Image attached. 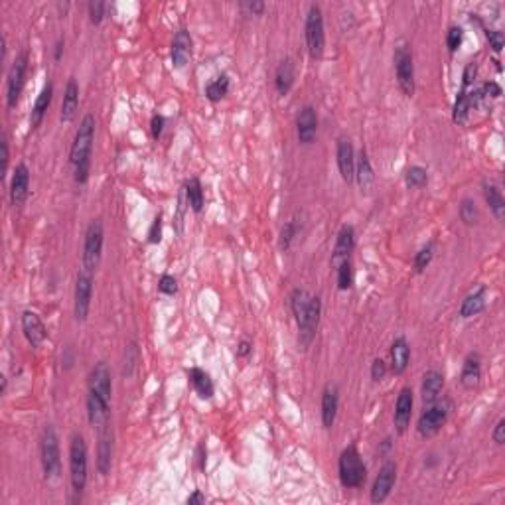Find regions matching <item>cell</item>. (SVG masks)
I'll use <instances>...</instances> for the list:
<instances>
[{
    "label": "cell",
    "mask_w": 505,
    "mask_h": 505,
    "mask_svg": "<svg viewBox=\"0 0 505 505\" xmlns=\"http://www.w3.org/2000/svg\"><path fill=\"white\" fill-rule=\"evenodd\" d=\"M95 141V117L85 115L79 123V129L75 132V139L71 144L70 162L73 166V180L81 186L89 180L91 172V153Z\"/></svg>",
    "instance_id": "obj_1"
},
{
    "label": "cell",
    "mask_w": 505,
    "mask_h": 505,
    "mask_svg": "<svg viewBox=\"0 0 505 505\" xmlns=\"http://www.w3.org/2000/svg\"><path fill=\"white\" fill-rule=\"evenodd\" d=\"M87 442L81 433H73L70 442V480L75 494H83L87 485Z\"/></svg>",
    "instance_id": "obj_2"
},
{
    "label": "cell",
    "mask_w": 505,
    "mask_h": 505,
    "mask_svg": "<svg viewBox=\"0 0 505 505\" xmlns=\"http://www.w3.org/2000/svg\"><path fill=\"white\" fill-rule=\"evenodd\" d=\"M338 472H340V482L343 488L357 490V488L364 485L365 480H367V468H365L364 460L359 456L357 448L348 446L345 450H341Z\"/></svg>",
    "instance_id": "obj_3"
},
{
    "label": "cell",
    "mask_w": 505,
    "mask_h": 505,
    "mask_svg": "<svg viewBox=\"0 0 505 505\" xmlns=\"http://www.w3.org/2000/svg\"><path fill=\"white\" fill-rule=\"evenodd\" d=\"M103 241H105V227L103 219L97 217L87 225L85 231V241H83V270L93 274L103 255Z\"/></svg>",
    "instance_id": "obj_4"
},
{
    "label": "cell",
    "mask_w": 505,
    "mask_h": 505,
    "mask_svg": "<svg viewBox=\"0 0 505 505\" xmlns=\"http://www.w3.org/2000/svg\"><path fill=\"white\" fill-rule=\"evenodd\" d=\"M304 38L308 54L312 59H320L324 56V47H326V34H324V16L322 8L318 4H310L308 14H306L304 24Z\"/></svg>",
    "instance_id": "obj_5"
},
{
    "label": "cell",
    "mask_w": 505,
    "mask_h": 505,
    "mask_svg": "<svg viewBox=\"0 0 505 505\" xmlns=\"http://www.w3.org/2000/svg\"><path fill=\"white\" fill-rule=\"evenodd\" d=\"M40 460H42V468L46 474L47 480L58 478L61 470V460H59V440L58 433L52 424H46L42 436H40Z\"/></svg>",
    "instance_id": "obj_6"
},
{
    "label": "cell",
    "mask_w": 505,
    "mask_h": 505,
    "mask_svg": "<svg viewBox=\"0 0 505 505\" xmlns=\"http://www.w3.org/2000/svg\"><path fill=\"white\" fill-rule=\"evenodd\" d=\"M448 414H450V403L446 401H436L430 405H424V411L421 412L419 423H417L419 435L424 438L436 435L446 424Z\"/></svg>",
    "instance_id": "obj_7"
},
{
    "label": "cell",
    "mask_w": 505,
    "mask_h": 505,
    "mask_svg": "<svg viewBox=\"0 0 505 505\" xmlns=\"http://www.w3.org/2000/svg\"><path fill=\"white\" fill-rule=\"evenodd\" d=\"M393 61H395V75H397L401 91L407 97H412L414 95V61H412V54L407 44H399L395 47Z\"/></svg>",
    "instance_id": "obj_8"
},
{
    "label": "cell",
    "mask_w": 505,
    "mask_h": 505,
    "mask_svg": "<svg viewBox=\"0 0 505 505\" xmlns=\"http://www.w3.org/2000/svg\"><path fill=\"white\" fill-rule=\"evenodd\" d=\"M26 71H28V54L20 52L12 61L8 75H6V107L8 109H14L20 101L24 83H26Z\"/></svg>",
    "instance_id": "obj_9"
},
{
    "label": "cell",
    "mask_w": 505,
    "mask_h": 505,
    "mask_svg": "<svg viewBox=\"0 0 505 505\" xmlns=\"http://www.w3.org/2000/svg\"><path fill=\"white\" fill-rule=\"evenodd\" d=\"M91 296H93V274L81 270L75 281V296H73V314L77 322H85L89 316Z\"/></svg>",
    "instance_id": "obj_10"
},
{
    "label": "cell",
    "mask_w": 505,
    "mask_h": 505,
    "mask_svg": "<svg viewBox=\"0 0 505 505\" xmlns=\"http://www.w3.org/2000/svg\"><path fill=\"white\" fill-rule=\"evenodd\" d=\"M320 314H322V298L320 296H312L310 304L306 308L304 316L296 324L298 326V341H300L302 350H306L316 338L318 326H320Z\"/></svg>",
    "instance_id": "obj_11"
},
{
    "label": "cell",
    "mask_w": 505,
    "mask_h": 505,
    "mask_svg": "<svg viewBox=\"0 0 505 505\" xmlns=\"http://www.w3.org/2000/svg\"><path fill=\"white\" fill-rule=\"evenodd\" d=\"M395 482H397V464L393 460H389L377 474L373 488H371V502L383 504L391 494V490L395 488Z\"/></svg>",
    "instance_id": "obj_12"
},
{
    "label": "cell",
    "mask_w": 505,
    "mask_h": 505,
    "mask_svg": "<svg viewBox=\"0 0 505 505\" xmlns=\"http://www.w3.org/2000/svg\"><path fill=\"white\" fill-rule=\"evenodd\" d=\"M89 393L97 395L99 399L111 405V393H113V379H111V369L105 362H99L93 365L89 373Z\"/></svg>",
    "instance_id": "obj_13"
},
{
    "label": "cell",
    "mask_w": 505,
    "mask_h": 505,
    "mask_svg": "<svg viewBox=\"0 0 505 505\" xmlns=\"http://www.w3.org/2000/svg\"><path fill=\"white\" fill-rule=\"evenodd\" d=\"M318 134V115L316 109L310 105H306L300 109L298 117H296V137H298V142L304 144V146H310L312 142L316 141Z\"/></svg>",
    "instance_id": "obj_14"
},
{
    "label": "cell",
    "mask_w": 505,
    "mask_h": 505,
    "mask_svg": "<svg viewBox=\"0 0 505 505\" xmlns=\"http://www.w3.org/2000/svg\"><path fill=\"white\" fill-rule=\"evenodd\" d=\"M192 52H194V42L192 36L186 28H180L174 40H172V49H170V58H172V65L176 70H184L192 59Z\"/></svg>",
    "instance_id": "obj_15"
},
{
    "label": "cell",
    "mask_w": 505,
    "mask_h": 505,
    "mask_svg": "<svg viewBox=\"0 0 505 505\" xmlns=\"http://www.w3.org/2000/svg\"><path fill=\"white\" fill-rule=\"evenodd\" d=\"M336 160H338V168H340L341 180L343 182H353L355 178V153H353L352 141L340 137L338 144H336Z\"/></svg>",
    "instance_id": "obj_16"
},
{
    "label": "cell",
    "mask_w": 505,
    "mask_h": 505,
    "mask_svg": "<svg viewBox=\"0 0 505 505\" xmlns=\"http://www.w3.org/2000/svg\"><path fill=\"white\" fill-rule=\"evenodd\" d=\"M20 322H22L24 338L28 340V343L32 348H40L47 338V329L44 326V322H42V318L38 316L36 312H32V310H24Z\"/></svg>",
    "instance_id": "obj_17"
},
{
    "label": "cell",
    "mask_w": 505,
    "mask_h": 505,
    "mask_svg": "<svg viewBox=\"0 0 505 505\" xmlns=\"http://www.w3.org/2000/svg\"><path fill=\"white\" fill-rule=\"evenodd\" d=\"M412 405H414L412 389L403 387L399 391L397 403H395V428H397L399 435H405L407 428H409V424H411Z\"/></svg>",
    "instance_id": "obj_18"
},
{
    "label": "cell",
    "mask_w": 505,
    "mask_h": 505,
    "mask_svg": "<svg viewBox=\"0 0 505 505\" xmlns=\"http://www.w3.org/2000/svg\"><path fill=\"white\" fill-rule=\"evenodd\" d=\"M113 466V430L107 424L99 428V444H97V470L101 476H109Z\"/></svg>",
    "instance_id": "obj_19"
},
{
    "label": "cell",
    "mask_w": 505,
    "mask_h": 505,
    "mask_svg": "<svg viewBox=\"0 0 505 505\" xmlns=\"http://www.w3.org/2000/svg\"><path fill=\"white\" fill-rule=\"evenodd\" d=\"M28 189H30V170L24 162H20L14 168L10 182V203L14 208H20L28 200Z\"/></svg>",
    "instance_id": "obj_20"
},
{
    "label": "cell",
    "mask_w": 505,
    "mask_h": 505,
    "mask_svg": "<svg viewBox=\"0 0 505 505\" xmlns=\"http://www.w3.org/2000/svg\"><path fill=\"white\" fill-rule=\"evenodd\" d=\"M353 247H355V229L352 225H343L338 231V237H336V247L332 253V265L340 267L343 261H350Z\"/></svg>",
    "instance_id": "obj_21"
},
{
    "label": "cell",
    "mask_w": 505,
    "mask_h": 505,
    "mask_svg": "<svg viewBox=\"0 0 505 505\" xmlns=\"http://www.w3.org/2000/svg\"><path fill=\"white\" fill-rule=\"evenodd\" d=\"M322 424L324 428H332L338 417V409H340V393L336 385H326L324 393H322Z\"/></svg>",
    "instance_id": "obj_22"
},
{
    "label": "cell",
    "mask_w": 505,
    "mask_h": 505,
    "mask_svg": "<svg viewBox=\"0 0 505 505\" xmlns=\"http://www.w3.org/2000/svg\"><path fill=\"white\" fill-rule=\"evenodd\" d=\"M353 180H357V186L365 194H369L373 184H375V172H373L371 160H369V156L364 148L359 150L357 158H355V178Z\"/></svg>",
    "instance_id": "obj_23"
},
{
    "label": "cell",
    "mask_w": 505,
    "mask_h": 505,
    "mask_svg": "<svg viewBox=\"0 0 505 505\" xmlns=\"http://www.w3.org/2000/svg\"><path fill=\"white\" fill-rule=\"evenodd\" d=\"M480 379H482V357L480 353H468L462 365L460 383L464 389H476L480 385Z\"/></svg>",
    "instance_id": "obj_24"
},
{
    "label": "cell",
    "mask_w": 505,
    "mask_h": 505,
    "mask_svg": "<svg viewBox=\"0 0 505 505\" xmlns=\"http://www.w3.org/2000/svg\"><path fill=\"white\" fill-rule=\"evenodd\" d=\"M409 359H411V348L407 338H395L393 345H391V371L395 375H403L409 367Z\"/></svg>",
    "instance_id": "obj_25"
},
{
    "label": "cell",
    "mask_w": 505,
    "mask_h": 505,
    "mask_svg": "<svg viewBox=\"0 0 505 505\" xmlns=\"http://www.w3.org/2000/svg\"><path fill=\"white\" fill-rule=\"evenodd\" d=\"M77 109H79V85L73 77H70L61 101V115H59L61 123H71L77 115Z\"/></svg>",
    "instance_id": "obj_26"
},
{
    "label": "cell",
    "mask_w": 505,
    "mask_h": 505,
    "mask_svg": "<svg viewBox=\"0 0 505 505\" xmlns=\"http://www.w3.org/2000/svg\"><path fill=\"white\" fill-rule=\"evenodd\" d=\"M52 99H54V85L52 81H47L44 85V89L40 91L38 99H36L34 107H32V113H30V127L38 129L42 125V121L46 117L47 109L52 105Z\"/></svg>",
    "instance_id": "obj_27"
},
{
    "label": "cell",
    "mask_w": 505,
    "mask_h": 505,
    "mask_svg": "<svg viewBox=\"0 0 505 505\" xmlns=\"http://www.w3.org/2000/svg\"><path fill=\"white\" fill-rule=\"evenodd\" d=\"M444 389V375L436 369L426 371L423 377V403L430 405L440 399V393Z\"/></svg>",
    "instance_id": "obj_28"
},
{
    "label": "cell",
    "mask_w": 505,
    "mask_h": 505,
    "mask_svg": "<svg viewBox=\"0 0 505 505\" xmlns=\"http://www.w3.org/2000/svg\"><path fill=\"white\" fill-rule=\"evenodd\" d=\"M485 294H488V288L485 286H478L476 290H472L464 300H462V306H460V318L468 320L472 316H478L485 308Z\"/></svg>",
    "instance_id": "obj_29"
},
{
    "label": "cell",
    "mask_w": 505,
    "mask_h": 505,
    "mask_svg": "<svg viewBox=\"0 0 505 505\" xmlns=\"http://www.w3.org/2000/svg\"><path fill=\"white\" fill-rule=\"evenodd\" d=\"M87 417H89V423L93 424V428L107 426L109 424V403L99 399L93 393H89L87 395Z\"/></svg>",
    "instance_id": "obj_30"
},
{
    "label": "cell",
    "mask_w": 505,
    "mask_h": 505,
    "mask_svg": "<svg viewBox=\"0 0 505 505\" xmlns=\"http://www.w3.org/2000/svg\"><path fill=\"white\" fill-rule=\"evenodd\" d=\"M188 379L194 391L200 395L201 399H212L215 389H213V381L208 371H203L200 367H192V369H188Z\"/></svg>",
    "instance_id": "obj_31"
},
{
    "label": "cell",
    "mask_w": 505,
    "mask_h": 505,
    "mask_svg": "<svg viewBox=\"0 0 505 505\" xmlns=\"http://www.w3.org/2000/svg\"><path fill=\"white\" fill-rule=\"evenodd\" d=\"M294 83V63L293 59L286 58L282 59L279 63V68L274 71V87H277V93L279 95H288V91L293 89Z\"/></svg>",
    "instance_id": "obj_32"
},
{
    "label": "cell",
    "mask_w": 505,
    "mask_h": 505,
    "mask_svg": "<svg viewBox=\"0 0 505 505\" xmlns=\"http://www.w3.org/2000/svg\"><path fill=\"white\" fill-rule=\"evenodd\" d=\"M483 198H485L490 210L495 215V219L502 222L505 217V200L502 189L497 188L495 184H492V182H483Z\"/></svg>",
    "instance_id": "obj_33"
},
{
    "label": "cell",
    "mask_w": 505,
    "mask_h": 505,
    "mask_svg": "<svg viewBox=\"0 0 505 505\" xmlns=\"http://www.w3.org/2000/svg\"><path fill=\"white\" fill-rule=\"evenodd\" d=\"M186 198H188L189 208L196 213H201L205 198H203V188H201V182L198 178H189L186 182Z\"/></svg>",
    "instance_id": "obj_34"
},
{
    "label": "cell",
    "mask_w": 505,
    "mask_h": 505,
    "mask_svg": "<svg viewBox=\"0 0 505 505\" xmlns=\"http://www.w3.org/2000/svg\"><path fill=\"white\" fill-rule=\"evenodd\" d=\"M310 298L312 296H310V293L306 288H294L293 294H290V310H293L296 324L304 316L306 308L310 304Z\"/></svg>",
    "instance_id": "obj_35"
},
{
    "label": "cell",
    "mask_w": 505,
    "mask_h": 505,
    "mask_svg": "<svg viewBox=\"0 0 505 505\" xmlns=\"http://www.w3.org/2000/svg\"><path fill=\"white\" fill-rule=\"evenodd\" d=\"M229 87H231L229 77H227V75H219V77H215L213 81L208 83V87H205V97H208L212 103H217V101H222L225 95L229 93Z\"/></svg>",
    "instance_id": "obj_36"
},
{
    "label": "cell",
    "mask_w": 505,
    "mask_h": 505,
    "mask_svg": "<svg viewBox=\"0 0 505 505\" xmlns=\"http://www.w3.org/2000/svg\"><path fill=\"white\" fill-rule=\"evenodd\" d=\"M470 91V89H468ZM468 91L466 89H460L458 97H456V103H454V113H452V118L456 125H466L468 121V115H470V99H468Z\"/></svg>",
    "instance_id": "obj_37"
},
{
    "label": "cell",
    "mask_w": 505,
    "mask_h": 505,
    "mask_svg": "<svg viewBox=\"0 0 505 505\" xmlns=\"http://www.w3.org/2000/svg\"><path fill=\"white\" fill-rule=\"evenodd\" d=\"M298 231H300V227H298L296 219H290V222H286V224L282 225L281 237H279V247H281V251H284V253L290 251L294 239L298 235Z\"/></svg>",
    "instance_id": "obj_38"
},
{
    "label": "cell",
    "mask_w": 505,
    "mask_h": 505,
    "mask_svg": "<svg viewBox=\"0 0 505 505\" xmlns=\"http://www.w3.org/2000/svg\"><path fill=\"white\" fill-rule=\"evenodd\" d=\"M428 182V172L424 170L423 166H411L405 174V184L409 188H423Z\"/></svg>",
    "instance_id": "obj_39"
},
{
    "label": "cell",
    "mask_w": 505,
    "mask_h": 505,
    "mask_svg": "<svg viewBox=\"0 0 505 505\" xmlns=\"http://www.w3.org/2000/svg\"><path fill=\"white\" fill-rule=\"evenodd\" d=\"M433 257H435V243H426V245L414 255V263H412L414 272H423V270L430 265Z\"/></svg>",
    "instance_id": "obj_40"
},
{
    "label": "cell",
    "mask_w": 505,
    "mask_h": 505,
    "mask_svg": "<svg viewBox=\"0 0 505 505\" xmlns=\"http://www.w3.org/2000/svg\"><path fill=\"white\" fill-rule=\"evenodd\" d=\"M458 213H460V219H462L466 225H474L478 222V217H480L478 208H476V201L470 200V198H464V200H462Z\"/></svg>",
    "instance_id": "obj_41"
},
{
    "label": "cell",
    "mask_w": 505,
    "mask_h": 505,
    "mask_svg": "<svg viewBox=\"0 0 505 505\" xmlns=\"http://www.w3.org/2000/svg\"><path fill=\"white\" fill-rule=\"evenodd\" d=\"M338 270V288L340 290H350L353 286V265L352 261H343Z\"/></svg>",
    "instance_id": "obj_42"
},
{
    "label": "cell",
    "mask_w": 505,
    "mask_h": 505,
    "mask_svg": "<svg viewBox=\"0 0 505 505\" xmlns=\"http://www.w3.org/2000/svg\"><path fill=\"white\" fill-rule=\"evenodd\" d=\"M464 42V30L460 26H450L446 32V46L450 54H456Z\"/></svg>",
    "instance_id": "obj_43"
},
{
    "label": "cell",
    "mask_w": 505,
    "mask_h": 505,
    "mask_svg": "<svg viewBox=\"0 0 505 505\" xmlns=\"http://www.w3.org/2000/svg\"><path fill=\"white\" fill-rule=\"evenodd\" d=\"M137 364H139V348H137L134 341H130L129 345H127V352H125V369H123V373L127 377L132 375Z\"/></svg>",
    "instance_id": "obj_44"
},
{
    "label": "cell",
    "mask_w": 505,
    "mask_h": 505,
    "mask_svg": "<svg viewBox=\"0 0 505 505\" xmlns=\"http://www.w3.org/2000/svg\"><path fill=\"white\" fill-rule=\"evenodd\" d=\"M87 10H89V20L91 24H101L103 22V16H105V2H101V0H91L89 4H87Z\"/></svg>",
    "instance_id": "obj_45"
},
{
    "label": "cell",
    "mask_w": 505,
    "mask_h": 505,
    "mask_svg": "<svg viewBox=\"0 0 505 505\" xmlns=\"http://www.w3.org/2000/svg\"><path fill=\"white\" fill-rule=\"evenodd\" d=\"M158 290L162 294H168V296H174V294L178 293L176 277H172V274H162L160 281H158Z\"/></svg>",
    "instance_id": "obj_46"
},
{
    "label": "cell",
    "mask_w": 505,
    "mask_h": 505,
    "mask_svg": "<svg viewBox=\"0 0 505 505\" xmlns=\"http://www.w3.org/2000/svg\"><path fill=\"white\" fill-rule=\"evenodd\" d=\"M485 36H488V40H490V47L494 49L495 54H499V52L504 49V44H505L504 34H502L499 30H488Z\"/></svg>",
    "instance_id": "obj_47"
},
{
    "label": "cell",
    "mask_w": 505,
    "mask_h": 505,
    "mask_svg": "<svg viewBox=\"0 0 505 505\" xmlns=\"http://www.w3.org/2000/svg\"><path fill=\"white\" fill-rule=\"evenodd\" d=\"M387 371H389L387 364H385L381 357L373 359V364H371V379H373V381H381V379H385Z\"/></svg>",
    "instance_id": "obj_48"
},
{
    "label": "cell",
    "mask_w": 505,
    "mask_h": 505,
    "mask_svg": "<svg viewBox=\"0 0 505 505\" xmlns=\"http://www.w3.org/2000/svg\"><path fill=\"white\" fill-rule=\"evenodd\" d=\"M476 73H478V63L476 61H472L466 65V70H464V75H462V89H470V85L474 83L476 79Z\"/></svg>",
    "instance_id": "obj_49"
},
{
    "label": "cell",
    "mask_w": 505,
    "mask_h": 505,
    "mask_svg": "<svg viewBox=\"0 0 505 505\" xmlns=\"http://www.w3.org/2000/svg\"><path fill=\"white\" fill-rule=\"evenodd\" d=\"M148 241H150L153 245H158V243L162 241V217H160V215L154 217L153 227H150V231H148Z\"/></svg>",
    "instance_id": "obj_50"
},
{
    "label": "cell",
    "mask_w": 505,
    "mask_h": 505,
    "mask_svg": "<svg viewBox=\"0 0 505 505\" xmlns=\"http://www.w3.org/2000/svg\"><path fill=\"white\" fill-rule=\"evenodd\" d=\"M478 89H480V93H482L483 99H490V97H492V99H497V97L502 95V87H499L495 81H485L482 87H478Z\"/></svg>",
    "instance_id": "obj_51"
},
{
    "label": "cell",
    "mask_w": 505,
    "mask_h": 505,
    "mask_svg": "<svg viewBox=\"0 0 505 505\" xmlns=\"http://www.w3.org/2000/svg\"><path fill=\"white\" fill-rule=\"evenodd\" d=\"M164 117L162 115H153V118H150V132H153V139L154 141H158L160 139V134H162V130H164Z\"/></svg>",
    "instance_id": "obj_52"
},
{
    "label": "cell",
    "mask_w": 505,
    "mask_h": 505,
    "mask_svg": "<svg viewBox=\"0 0 505 505\" xmlns=\"http://www.w3.org/2000/svg\"><path fill=\"white\" fill-rule=\"evenodd\" d=\"M492 440H494L497 446H502L505 442V419H499L497 424L494 426V433H492Z\"/></svg>",
    "instance_id": "obj_53"
},
{
    "label": "cell",
    "mask_w": 505,
    "mask_h": 505,
    "mask_svg": "<svg viewBox=\"0 0 505 505\" xmlns=\"http://www.w3.org/2000/svg\"><path fill=\"white\" fill-rule=\"evenodd\" d=\"M0 146H2V176H6V172H8V160H10V153H8V139H6V134H2Z\"/></svg>",
    "instance_id": "obj_54"
},
{
    "label": "cell",
    "mask_w": 505,
    "mask_h": 505,
    "mask_svg": "<svg viewBox=\"0 0 505 505\" xmlns=\"http://www.w3.org/2000/svg\"><path fill=\"white\" fill-rule=\"evenodd\" d=\"M253 353V343L249 340H241L239 341V348H237V355L239 357H249Z\"/></svg>",
    "instance_id": "obj_55"
},
{
    "label": "cell",
    "mask_w": 505,
    "mask_h": 505,
    "mask_svg": "<svg viewBox=\"0 0 505 505\" xmlns=\"http://www.w3.org/2000/svg\"><path fill=\"white\" fill-rule=\"evenodd\" d=\"M245 6H247L251 14H263L265 8H267V6H265V2H247Z\"/></svg>",
    "instance_id": "obj_56"
},
{
    "label": "cell",
    "mask_w": 505,
    "mask_h": 505,
    "mask_svg": "<svg viewBox=\"0 0 505 505\" xmlns=\"http://www.w3.org/2000/svg\"><path fill=\"white\" fill-rule=\"evenodd\" d=\"M63 47H65V42H63V38H59L58 42H56V46H54V59L59 61L61 56H63Z\"/></svg>",
    "instance_id": "obj_57"
},
{
    "label": "cell",
    "mask_w": 505,
    "mask_h": 505,
    "mask_svg": "<svg viewBox=\"0 0 505 505\" xmlns=\"http://www.w3.org/2000/svg\"><path fill=\"white\" fill-rule=\"evenodd\" d=\"M203 502H205V495L201 494L200 490H196V492H194V494H192V495H189V497H188V504H189V505H194V504H203Z\"/></svg>",
    "instance_id": "obj_58"
}]
</instances>
